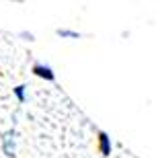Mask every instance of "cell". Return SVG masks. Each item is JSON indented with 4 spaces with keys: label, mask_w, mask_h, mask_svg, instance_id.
<instances>
[{
    "label": "cell",
    "mask_w": 158,
    "mask_h": 158,
    "mask_svg": "<svg viewBox=\"0 0 158 158\" xmlns=\"http://www.w3.org/2000/svg\"><path fill=\"white\" fill-rule=\"evenodd\" d=\"M99 152H101V156H111V152H113V144H111V138H109V134L107 131H103L101 129L99 131Z\"/></svg>",
    "instance_id": "obj_3"
},
{
    "label": "cell",
    "mask_w": 158,
    "mask_h": 158,
    "mask_svg": "<svg viewBox=\"0 0 158 158\" xmlns=\"http://www.w3.org/2000/svg\"><path fill=\"white\" fill-rule=\"evenodd\" d=\"M33 74H35L37 78L47 80V82H53V80H56V72H53V68L49 64H43V62L33 64Z\"/></svg>",
    "instance_id": "obj_2"
},
{
    "label": "cell",
    "mask_w": 158,
    "mask_h": 158,
    "mask_svg": "<svg viewBox=\"0 0 158 158\" xmlns=\"http://www.w3.org/2000/svg\"><path fill=\"white\" fill-rule=\"evenodd\" d=\"M15 97H17L19 103H25V101H27V86H25V84L15 86Z\"/></svg>",
    "instance_id": "obj_5"
},
{
    "label": "cell",
    "mask_w": 158,
    "mask_h": 158,
    "mask_svg": "<svg viewBox=\"0 0 158 158\" xmlns=\"http://www.w3.org/2000/svg\"><path fill=\"white\" fill-rule=\"evenodd\" d=\"M56 33H58V37H62V39H80L82 37V33L72 31V29H58Z\"/></svg>",
    "instance_id": "obj_4"
},
{
    "label": "cell",
    "mask_w": 158,
    "mask_h": 158,
    "mask_svg": "<svg viewBox=\"0 0 158 158\" xmlns=\"http://www.w3.org/2000/svg\"><path fill=\"white\" fill-rule=\"evenodd\" d=\"M15 129H8L4 135H2V152L4 156L8 158H15L17 156V140H15Z\"/></svg>",
    "instance_id": "obj_1"
},
{
    "label": "cell",
    "mask_w": 158,
    "mask_h": 158,
    "mask_svg": "<svg viewBox=\"0 0 158 158\" xmlns=\"http://www.w3.org/2000/svg\"><path fill=\"white\" fill-rule=\"evenodd\" d=\"M21 37H23V39H27V41H33V39H35V35H33V33H29V31H21Z\"/></svg>",
    "instance_id": "obj_6"
}]
</instances>
